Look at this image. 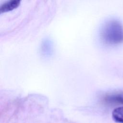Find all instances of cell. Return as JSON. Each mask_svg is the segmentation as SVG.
Wrapping results in <instances>:
<instances>
[{
  "label": "cell",
  "instance_id": "cell-1",
  "mask_svg": "<svg viewBox=\"0 0 123 123\" xmlns=\"http://www.w3.org/2000/svg\"><path fill=\"white\" fill-rule=\"evenodd\" d=\"M100 35L102 39L107 44H120L123 42V27L118 21H109L102 27Z\"/></svg>",
  "mask_w": 123,
  "mask_h": 123
},
{
  "label": "cell",
  "instance_id": "cell-2",
  "mask_svg": "<svg viewBox=\"0 0 123 123\" xmlns=\"http://www.w3.org/2000/svg\"><path fill=\"white\" fill-rule=\"evenodd\" d=\"M22 0H8L2 4L0 8V13H5L12 11L20 5Z\"/></svg>",
  "mask_w": 123,
  "mask_h": 123
},
{
  "label": "cell",
  "instance_id": "cell-3",
  "mask_svg": "<svg viewBox=\"0 0 123 123\" xmlns=\"http://www.w3.org/2000/svg\"><path fill=\"white\" fill-rule=\"evenodd\" d=\"M105 101L110 104L123 105V92L108 95L105 98Z\"/></svg>",
  "mask_w": 123,
  "mask_h": 123
},
{
  "label": "cell",
  "instance_id": "cell-4",
  "mask_svg": "<svg viewBox=\"0 0 123 123\" xmlns=\"http://www.w3.org/2000/svg\"><path fill=\"white\" fill-rule=\"evenodd\" d=\"M112 116L116 122L123 123V107L115 109L112 112Z\"/></svg>",
  "mask_w": 123,
  "mask_h": 123
}]
</instances>
